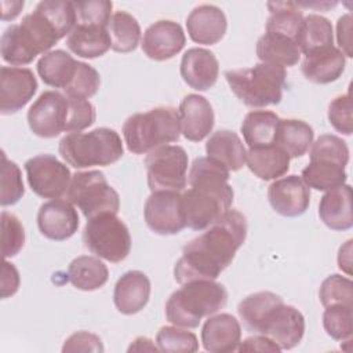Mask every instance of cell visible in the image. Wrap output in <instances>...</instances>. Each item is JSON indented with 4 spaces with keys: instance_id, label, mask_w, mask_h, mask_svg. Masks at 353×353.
Wrapping results in <instances>:
<instances>
[{
    "instance_id": "d4e9b609",
    "label": "cell",
    "mask_w": 353,
    "mask_h": 353,
    "mask_svg": "<svg viewBox=\"0 0 353 353\" xmlns=\"http://www.w3.org/2000/svg\"><path fill=\"white\" fill-rule=\"evenodd\" d=\"M319 215L331 230H347L353 226L352 188L341 185L327 190L319 204Z\"/></svg>"
},
{
    "instance_id": "4fadbf2b",
    "label": "cell",
    "mask_w": 353,
    "mask_h": 353,
    "mask_svg": "<svg viewBox=\"0 0 353 353\" xmlns=\"http://www.w3.org/2000/svg\"><path fill=\"white\" fill-rule=\"evenodd\" d=\"M148 228L161 236L178 234L186 228L182 194L172 190L152 192L143 208Z\"/></svg>"
},
{
    "instance_id": "f35d334b",
    "label": "cell",
    "mask_w": 353,
    "mask_h": 353,
    "mask_svg": "<svg viewBox=\"0 0 353 353\" xmlns=\"http://www.w3.org/2000/svg\"><path fill=\"white\" fill-rule=\"evenodd\" d=\"M323 327L332 339L349 341L353 334V306H325L323 313Z\"/></svg>"
},
{
    "instance_id": "2e32d148",
    "label": "cell",
    "mask_w": 353,
    "mask_h": 353,
    "mask_svg": "<svg viewBox=\"0 0 353 353\" xmlns=\"http://www.w3.org/2000/svg\"><path fill=\"white\" fill-rule=\"evenodd\" d=\"M268 199L272 208L287 218L299 216L306 212L310 204V188L298 175H288L276 179L268 189Z\"/></svg>"
},
{
    "instance_id": "e0dca14e",
    "label": "cell",
    "mask_w": 353,
    "mask_h": 353,
    "mask_svg": "<svg viewBox=\"0 0 353 353\" xmlns=\"http://www.w3.org/2000/svg\"><path fill=\"white\" fill-rule=\"evenodd\" d=\"M79 223V214L68 200L52 199L41 204L37 212L39 230L50 240L62 241L72 237Z\"/></svg>"
},
{
    "instance_id": "f546056e",
    "label": "cell",
    "mask_w": 353,
    "mask_h": 353,
    "mask_svg": "<svg viewBox=\"0 0 353 353\" xmlns=\"http://www.w3.org/2000/svg\"><path fill=\"white\" fill-rule=\"evenodd\" d=\"M68 48L81 58H98L110 48L108 28L74 25L66 37Z\"/></svg>"
},
{
    "instance_id": "3957f363",
    "label": "cell",
    "mask_w": 353,
    "mask_h": 353,
    "mask_svg": "<svg viewBox=\"0 0 353 353\" xmlns=\"http://www.w3.org/2000/svg\"><path fill=\"white\" fill-rule=\"evenodd\" d=\"M228 179L229 170L215 160L210 157L193 160L188 175L189 189L182 194L188 228L204 230L230 210L234 193Z\"/></svg>"
},
{
    "instance_id": "ee69618b",
    "label": "cell",
    "mask_w": 353,
    "mask_h": 353,
    "mask_svg": "<svg viewBox=\"0 0 353 353\" xmlns=\"http://www.w3.org/2000/svg\"><path fill=\"white\" fill-rule=\"evenodd\" d=\"M25 244V229L14 214L1 212V251L4 258L15 256Z\"/></svg>"
},
{
    "instance_id": "5b68a950",
    "label": "cell",
    "mask_w": 353,
    "mask_h": 353,
    "mask_svg": "<svg viewBox=\"0 0 353 353\" xmlns=\"http://www.w3.org/2000/svg\"><path fill=\"white\" fill-rule=\"evenodd\" d=\"M123 137L127 149L134 154L150 153L179 139V113L175 108L160 106L131 114L123 124Z\"/></svg>"
},
{
    "instance_id": "816d5d0a",
    "label": "cell",
    "mask_w": 353,
    "mask_h": 353,
    "mask_svg": "<svg viewBox=\"0 0 353 353\" xmlns=\"http://www.w3.org/2000/svg\"><path fill=\"white\" fill-rule=\"evenodd\" d=\"M239 352H276L279 353L281 349L268 336L265 335H254V336H250L247 339H244L243 342H240L239 347H237Z\"/></svg>"
},
{
    "instance_id": "484cf974",
    "label": "cell",
    "mask_w": 353,
    "mask_h": 353,
    "mask_svg": "<svg viewBox=\"0 0 353 353\" xmlns=\"http://www.w3.org/2000/svg\"><path fill=\"white\" fill-rule=\"evenodd\" d=\"M207 157L222 164L229 171H237L245 164V148L240 137L230 130L215 131L205 143Z\"/></svg>"
},
{
    "instance_id": "8992f818",
    "label": "cell",
    "mask_w": 353,
    "mask_h": 353,
    "mask_svg": "<svg viewBox=\"0 0 353 353\" xmlns=\"http://www.w3.org/2000/svg\"><path fill=\"white\" fill-rule=\"evenodd\" d=\"M225 79L232 92L250 108L280 103L287 85L285 69L265 62L255 63L252 68L226 70Z\"/></svg>"
},
{
    "instance_id": "7c38bea8",
    "label": "cell",
    "mask_w": 353,
    "mask_h": 353,
    "mask_svg": "<svg viewBox=\"0 0 353 353\" xmlns=\"http://www.w3.org/2000/svg\"><path fill=\"white\" fill-rule=\"evenodd\" d=\"M28 124L32 132L41 138H55L66 132L69 99L58 91H44L28 110Z\"/></svg>"
},
{
    "instance_id": "60d3db41",
    "label": "cell",
    "mask_w": 353,
    "mask_h": 353,
    "mask_svg": "<svg viewBox=\"0 0 353 353\" xmlns=\"http://www.w3.org/2000/svg\"><path fill=\"white\" fill-rule=\"evenodd\" d=\"M319 298L324 307L331 305L353 306V283L341 274H331L321 283Z\"/></svg>"
},
{
    "instance_id": "5bb4252c",
    "label": "cell",
    "mask_w": 353,
    "mask_h": 353,
    "mask_svg": "<svg viewBox=\"0 0 353 353\" xmlns=\"http://www.w3.org/2000/svg\"><path fill=\"white\" fill-rule=\"evenodd\" d=\"M259 334L270 338L281 350L292 349L303 338L305 317L296 307L281 302L266 314Z\"/></svg>"
},
{
    "instance_id": "e575fe53",
    "label": "cell",
    "mask_w": 353,
    "mask_h": 353,
    "mask_svg": "<svg viewBox=\"0 0 353 353\" xmlns=\"http://www.w3.org/2000/svg\"><path fill=\"white\" fill-rule=\"evenodd\" d=\"M268 8L270 17L266 22V32L284 34L296 41L303 22L299 6L294 1H269Z\"/></svg>"
},
{
    "instance_id": "9a60e30c",
    "label": "cell",
    "mask_w": 353,
    "mask_h": 353,
    "mask_svg": "<svg viewBox=\"0 0 353 353\" xmlns=\"http://www.w3.org/2000/svg\"><path fill=\"white\" fill-rule=\"evenodd\" d=\"M37 80L29 68L1 66L0 69V113L21 110L36 94Z\"/></svg>"
},
{
    "instance_id": "8d00e7d4",
    "label": "cell",
    "mask_w": 353,
    "mask_h": 353,
    "mask_svg": "<svg viewBox=\"0 0 353 353\" xmlns=\"http://www.w3.org/2000/svg\"><path fill=\"white\" fill-rule=\"evenodd\" d=\"M296 44L303 55L314 50L334 46L331 22L319 14H309L307 17H303Z\"/></svg>"
},
{
    "instance_id": "83f0119b",
    "label": "cell",
    "mask_w": 353,
    "mask_h": 353,
    "mask_svg": "<svg viewBox=\"0 0 353 353\" xmlns=\"http://www.w3.org/2000/svg\"><path fill=\"white\" fill-rule=\"evenodd\" d=\"M245 163L250 171L263 181L277 179L287 174L290 168V156L277 145L250 148L245 154Z\"/></svg>"
},
{
    "instance_id": "44dd1931",
    "label": "cell",
    "mask_w": 353,
    "mask_h": 353,
    "mask_svg": "<svg viewBox=\"0 0 353 353\" xmlns=\"http://www.w3.org/2000/svg\"><path fill=\"white\" fill-rule=\"evenodd\" d=\"M189 37L199 44H216L225 36L228 21L225 12L212 4H201L186 18Z\"/></svg>"
},
{
    "instance_id": "9c48e42d",
    "label": "cell",
    "mask_w": 353,
    "mask_h": 353,
    "mask_svg": "<svg viewBox=\"0 0 353 353\" xmlns=\"http://www.w3.org/2000/svg\"><path fill=\"white\" fill-rule=\"evenodd\" d=\"M83 243L98 258L112 263L124 261L131 250L128 228L116 214H102L87 219Z\"/></svg>"
},
{
    "instance_id": "603a6c76",
    "label": "cell",
    "mask_w": 353,
    "mask_h": 353,
    "mask_svg": "<svg viewBox=\"0 0 353 353\" xmlns=\"http://www.w3.org/2000/svg\"><path fill=\"white\" fill-rule=\"evenodd\" d=\"M345 54L335 46L310 51L305 55L301 70L314 84H328L338 80L345 70Z\"/></svg>"
},
{
    "instance_id": "ffe728a7",
    "label": "cell",
    "mask_w": 353,
    "mask_h": 353,
    "mask_svg": "<svg viewBox=\"0 0 353 353\" xmlns=\"http://www.w3.org/2000/svg\"><path fill=\"white\" fill-rule=\"evenodd\" d=\"M219 63L214 52L205 48H189L181 61V76L193 90L207 91L218 80Z\"/></svg>"
},
{
    "instance_id": "11a10c76",
    "label": "cell",
    "mask_w": 353,
    "mask_h": 353,
    "mask_svg": "<svg viewBox=\"0 0 353 353\" xmlns=\"http://www.w3.org/2000/svg\"><path fill=\"white\" fill-rule=\"evenodd\" d=\"M350 247H352V240L346 241V244L339 248V255H338L339 269L345 270L347 274L352 273L350 272V265H352V261H350Z\"/></svg>"
},
{
    "instance_id": "8fae6325",
    "label": "cell",
    "mask_w": 353,
    "mask_h": 353,
    "mask_svg": "<svg viewBox=\"0 0 353 353\" xmlns=\"http://www.w3.org/2000/svg\"><path fill=\"white\" fill-rule=\"evenodd\" d=\"M30 189L44 199H59L66 194L72 175L69 168L52 154H39L25 163Z\"/></svg>"
},
{
    "instance_id": "d6986e66",
    "label": "cell",
    "mask_w": 353,
    "mask_h": 353,
    "mask_svg": "<svg viewBox=\"0 0 353 353\" xmlns=\"http://www.w3.org/2000/svg\"><path fill=\"white\" fill-rule=\"evenodd\" d=\"M181 132L188 141H203L214 127V110L208 99L199 94L186 95L178 109Z\"/></svg>"
},
{
    "instance_id": "ac0fdd59",
    "label": "cell",
    "mask_w": 353,
    "mask_h": 353,
    "mask_svg": "<svg viewBox=\"0 0 353 353\" xmlns=\"http://www.w3.org/2000/svg\"><path fill=\"white\" fill-rule=\"evenodd\" d=\"M186 37L179 23L161 19L152 23L143 33L142 51L154 61H165L175 57L185 46Z\"/></svg>"
},
{
    "instance_id": "7bdbcfd3",
    "label": "cell",
    "mask_w": 353,
    "mask_h": 353,
    "mask_svg": "<svg viewBox=\"0 0 353 353\" xmlns=\"http://www.w3.org/2000/svg\"><path fill=\"white\" fill-rule=\"evenodd\" d=\"M156 343L161 352H197V336L188 331L175 327H161L156 335Z\"/></svg>"
},
{
    "instance_id": "4316f807",
    "label": "cell",
    "mask_w": 353,
    "mask_h": 353,
    "mask_svg": "<svg viewBox=\"0 0 353 353\" xmlns=\"http://www.w3.org/2000/svg\"><path fill=\"white\" fill-rule=\"evenodd\" d=\"M79 62L63 50H54L44 54L37 62V73L43 83L54 88H68L73 81Z\"/></svg>"
},
{
    "instance_id": "cb8c5ba5",
    "label": "cell",
    "mask_w": 353,
    "mask_h": 353,
    "mask_svg": "<svg viewBox=\"0 0 353 353\" xmlns=\"http://www.w3.org/2000/svg\"><path fill=\"white\" fill-rule=\"evenodd\" d=\"M150 280L141 270L125 272L116 283L113 302L123 314H134L142 310L149 302Z\"/></svg>"
},
{
    "instance_id": "681fc988",
    "label": "cell",
    "mask_w": 353,
    "mask_h": 353,
    "mask_svg": "<svg viewBox=\"0 0 353 353\" xmlns=\"http://www.w3.org/2000/svg\"><path fill=\"white\" fill-rule=\"evenodd\" d=\"M62 352H103L102 341L98 335L88 331H77L72 334L63 343Z\"/></svg>"
},
{
    "instance_id": "4dcf8cb0",
    "label": "cell",
    "mask_w": 353,
    "mask_h": 353,
    "mask_svg": "<svg viewBox=\"0 0 353 353\" xmlns=\"http://www.w3.org/2000/svg\"><path fill=\"white\" fill-rule=\"evenodd\" d=\"M314 131L303 120L296 119H280L274 145L281 148L290 159L303 156L313 143Z\"/></svg>"
},
{
    "instance_id": "74e56055",
    "label": "cell",
    "mask_w": 353,
    "mask_h": 353,
    "mask_svg": "<svg viewBox=\"0 0 353 353\" xmlns=\"http://www.w3.org/2000/svg\"><path fill=\"white\" fill-rule=\"evenodd\" d=\"M110 48L116 52H131L141 40V26L138 21L125 11H116L108 26Z\"/></svg>"
},
{
    "instance_id": "7402d4cb",
    "label": "cell",
    "mask_w": 353,
    "mask_h": 353,
    "mask_svg": "<svg viewBox=\"0 0 353 353\" xmlns=\"http://www.w3.org/2000/svg\"><path fill=\"white\" fill-rule=\"evenodd\" d=\"M201 342L204 349L211 353L234 352L241 342V325L229 313L211 316L201 328Z\"/></svg>"
},
{
    "instance_id": "277c9868",
    "label": "cell",
    "mask_w": 353,
    "mask_h": 353,
    "mask_svg": "<svg viewBox=\"0 0 353 353\" xmlns=\"http://www.w3.org/2000/svg\"><path fill=\"white\" fill-rule=\"evenodd\" d=\"M228 291L214 280H194L182 284L165 303V317L176 327L196 328L205 316L225 307Z\"/></svg>"
},
{
    "instance_id": "f1b7e54d",
    "label": "cell",
    "mask_w": 353,
    "mask_h": 353,
    "mask_svg": "<svg viewBox=\"0 0 353 353\" xmlns=\"http://www.w3.org/2000/svg\"><path fill=\"white\" fill-rule=\"evenodd\" d=\"M256 57L261 62L277 65L281 68L295 66L301 59V51L295 40L266 32L256 41Z\"/></svg>"
},
{
    "instance_id": "7dc6e473",
    "label": "cell",
    "mask_w": 353,
    "mask_h": 353,
    "mask_svg": "<svg viewBox=\"0 0 353 353\" xmlns=\"http://www.w3.org/2000/svg\"><path fill=\"white\" fill-rule=\"evenodd\" d=\"M68 99H69V117H68L66 132H80L88 128L90 125H92L97 117L94 105L84 98L68 97Z\"/></svg>"
},
{
    "instance_id": "bcb514c9",
    "label": "cell",
    "mask_w": 353,
    "mask_h": 353,
    "mask_svg": "<svg viewBox=\"0 0 353 353\" xmlns=\"http://www.w3.org/2000/svg\"><path fill=\"white\" fill-rule=\"evenodd\" d=\"M310 159H327L347 165L349 148L342 138L331 134H324L320 135L314 143H312Z\"/></svg>"
},
{
    "instance_id": "f907efd6",
    "label": "cell",
    "mask_w": 353,
    "mask_h": 353,
    "mask_svg": "<svg viewBox=\"0 0 353 353\" xmlns=\"http://www.w3.org/2000/svg\"><path fill=\"white\" fill-rule=\"evenodd\" d=\"M19 281H21V279H19V273H18L17 268L12 263L4 261L3 266H1V280H0L1 298L6 299L8 296H12L19 288Z\"/></svg>"
},
{
    "instance_id": "836d02e7",
    "label": "cell",
    "mask_w": 353,
    "mask_h": 353,
    "mask_svg": "<svg viewBox=\"0 0 353 353\" xmlns=\"http://www.w3.org/2000/svg\"><path fill=\"white\" fill-rule=\"evenodd\" d=\"M343 164L327 159H310L309 164L302 170V181L307 188L316 190H331L343 185L347 179Z\"/></svg>"
},
{
    "instance_id": "f6af8a7d",
    "label": "cell",
    "mask_w": 353,
    "mask_h": 353,
    "mask_svg": "<svg viewBox=\"0 0 353 353\" xmlns=\"http://www.w3.org/2000/svg\"><path fill=\"white\" fill-rule=\"evenodd\" d=\"M101 85V76L91 65L85 62H79L77 73L73 81L65 88V95L73 98L88 99L97 94Z\"/></svg>"
},
{
    "instance_id": "ba28073f",
    "label": "cell",
    "mask_w": 353,
    "mask_h": 353,
    "mask_svg": "<svg viewBox=\"0 0 353 353\" xmlns=\"http://www.w3.org/2000/svg\"><path fill=\"white\" fill-rule=\"evenodd\" d=\"M65 197L77 205L87 219L102 214H117L120 208L119 193L109 185L105 174L98 170L72 175Z\"/></svg>"
},
{
    "instance_id": "db71d44e",
    "label": "cell",
    "mask_w": 353,
    "mask_h": 353,
    "mask_svg": "<svg viewBox=\"0 0 353 353\" xmlns=\"http://www.w3.org/2000/svg\"><path fill=\"white\" fill-rule=\"evenodd\" d=\"M25 3L22 1H1V19L3 21H11L17 18L23 8Z\"/></svg>"
},
{
    "instance_id": "ab89813d",
    "label": "cell",
    "mask_w": 353,
    "mask_h": 353,
    "mask_svg": "<svg viewBox=\"0 0 353 353\" xmlns=\"http://www.w3.org/2000/svg\"><path fill=\"white\" fill-rule=\"evenodd\" d=\"M25 194L22 174L19 167L6 157L1 152V194L0 203L3 207L17 204Z\"/></svg>"
},
{
    "instance_id": "d590c367",
    "label": "cell",
    "mask_w": 353,
    "mask_h": 353,
    "mask_svg": "<svg viewBox=\"0 0 353 353\" xmlns=\"http://www.w3.org/2000/svg\"><path fill=\"white\" fill-rule=\"evenodd\" d=\"M283 302V298L270 291H259L244 298L239 306L237 312L243 320L244 327L254 334H259L261 325L266 314L279 303Z\"/></svg>"
},
{
    "instance_id": "7a4b0ae2",
    "label": "cell",
    "mask_w": 353,
    "mask_h": 353,
    "mask_svg": "<svg viewBox=\"0 0 353 353\" xmlns=\"http://www.w3.org/2000/svg\"><path fill=\"white\" fill-rule=\"evenodd\" d=\"M76 25L73 1L44 0L26 14L21 23L10 25L1 34V58L15 66L30 63L47 54Z\"/></svg>"
},
{
    "instance_id": "b9f144b4",
    "label": "cell",
    "mask_w": 353,
    "mask_h": 353,
    "mask_svg": "<svg viewBox=\"0 0 353 353\" xmlns=\"http://www.w3.org/2000/svg\"><path fill=\"white\" fill-rule=\"evenodd\" d=\"M76 11V25L108 28L112 18L113 3L108 0L73 1Z\"/></svg>"
},
{
    "instance_id": "6da1fadb",
    "label": "cell",
    "mask_w": 353,
    "mask_h": 353,
    "mask_svg": "<svg viewBox=\"0 0 353 353\" xmlns=\"http://www.w3.org/2000/svg\"><path fill=\"white\" fill-rule=\"evenodd\" d=\"M247 237V219L237 210H229L221 219L188 241L174 266L179 284L194 280H215L233 261Z\"/></svg>"
},
{
    "instance_id": "52a82bcc",
    "label": "cell",
    "mask_w": 353,
    "mask_h": 353,
    "mask_svg": "<svg viewBox=\"0 0 353 353\" xmlns=\"http://www.w3.org/2000/svg\"><path fill=\"white\" fill-rule=\"evenodd\" d=\"M58 150L62 159L74 168L110 165L124 153L120 135L108 127L90 132H69L59 141Z\"/></svg>"
},
{
    "instance_id": "d6a6232c",
    "label": "cell",
    "mask_w": 353,
    "mask_h": 353,
    "mask_svg": "<svg viewBox=\"0 0 353 353\" xmlns=\"http://www.w3.org/2000/svg\"><path fill=\"white\" fill-rule=\"evenodd\" d=\"M279 116L270 110H251L241 123V132L250 148L270 146L274 143Z\"/></svg>"
},
{
    "instance_id": "c3c4849f",
    "label": "cell",
    "mask_w": 353,
    "mask_h": 353,
    "mask_svg": "<svg viewBox=\"0 0 353 353\" xmlns=\"http://www.w3.org/2000/svg\"><path fill=\"white\" fill-rule=\"evenodd\" d=\"M353 105H352V97L350 92L343 94L332 99L328 105V120L331 125L343 135L352 134V117Z\"/></svg>"
},
{
    "instance_id": "1f68e13d",
    "label": "cell",
    "mask_w": 353,
    "mask_h": 353,
    "mask_svg": "<svg viewBox=\"0 0 353 353\" xmlns=\"http://www.w3.org/2000/svg\"><path fill=\"white\" fill-rule=\"evenodd\" d=\"M68 279L77 290L94 291L108 281L109 270L99 258L81 255L70 262Z\"/></svg>"
},
{
    "instance_id": "30bf717a",
    "label": "cell",
    "mask_w": 353,
    "mask_h": 353,
    "mask_svg": "<svg viewBox=\"0 0 353 353\" xmlns=\"http://www.w3.org/2000/svg\"><path fill=\"white\" fill-rule=\"evenodd\" d=\"M188 153L179 145H164L145 159L148 185L152 192H181L188 183Z\"/></svg>"
},
{
    "instance_id": "9f6ffc18",
    "label": "cell",
    "mask_w": 353,
    "mask_h": 353,
    "mask_svg": "<svg viewBox=\"0 0 353 353\" xmlns=\"http://www.w3.org/2000/svg\"><path fill=\"white\" fill-rule=\"evenodd\" d=\"M145 352V350H159L157 346H154L152 343V341L149 338H145V336H138L128 347V352Z\"/></svg>"
},
{
    "instance_id": "f5cc1de1",
    "label": "cell",
    "mask_w": 353,
    "mask_h": 353,
    "mask_svg": "<svg viewBox=\"0 0 353 353\" xmlns=\"http://www.w3.org/2000/svg\"><path fill=\"white\" fill-rule=\"evenodd\" d=\"M350 30H352V15L346 14L338 19L336 25V34H338V44L342 48L341 51L346 57H352V39H350Z\"/></svg>"
}]
</instances>
